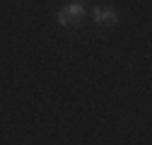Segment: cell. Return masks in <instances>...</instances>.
<instances>
[{
  "instance_id": "2",
  "label": "cell",
  "mask_w": 152,
  "mask_h": 145,
  "mask_svg": "<svg viewBox=\"0 0 152 145\" xmlns=\"http://www.w3.org/2000/svg\"><path fill=\"white\" fill-rule=\"evenodd\" d=\"M94 17H97V22H104V24H116L118 22V15L113 10H104V7L94 10Z\"/></svg>"
},
{
  "instance_id": "1",
  "label": "cell",
  "mask_w": 152,
  "mask_h": 145,
  "mask_svg": "<svg viewBox=\"0 0 152 145\" xmlns=\"http://www.w3.org/2000/svg\"><path fill=\"white\" fill-rule=\"evenodd\" d=\"M82 17H85L82 5H68L65 10H61L58 22H61V24H65V27H72V24H80V22H82Z\"/></svg>"
}]
</instances>
